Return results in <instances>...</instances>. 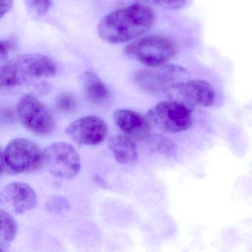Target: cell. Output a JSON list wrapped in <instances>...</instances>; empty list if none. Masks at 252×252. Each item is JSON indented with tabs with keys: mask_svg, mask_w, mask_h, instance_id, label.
Instances as JSON below:
<instances>
[{
	"mask_svg": "<svg viewBox=\"0 0 252 252\" xmlns=\"http://www.w3.org/2000/svg\"><path fill=\"white\" fill-rule=\"evenodd\" d=\"M150 146L153 150L163 153V154L171 155L175 153L176 146L175 143L160 135H153L149 138Z\"/></svg>",
	"mask_w": 252,
	"mask_h": 252,
	"instance_id": "cell-16",
	"label": "cell"
},
{
	"mask_svg": "<svg viewBox=\"0 0 252 252\" xmlns=\"http://www.w3.org/2000/svg\"><path fill=\"white\" fill-rule=\"evenodd\" d=\"M48 211L52 212H61L68 209V203L66 199L60 196H54L46 204Z\"/></svg>",
	"mask_w": 252,
	"mask_h": 252,
	"instance_id": "cell-19",
	"label": "cell"
},
{
	"mask_svg": "<svg viewBox=\"0 0 252 252\" xmlns=\"http://www.w3.org/2000/svg\"><path fill=\"white\" fill-rule=\"evenodd\" d=\"M57 70V64L49 57L39 54H25L2 66L1 87L15 88L33 79L52 77Z\"/></svg>",
	"mask_w": 252,
	"mask_h": 252,
	"instance_id": "cell-2",
	"label": "cell"
},
{
	"mask_svg": "<svg viewBox=\"0 0 252 252\" xmlns=\"http://www.w3.org/2000/svg\"><path fill=\"white\" fill-rule=\"evenodd\" d=\"M189 76L188 71L181 66L165 64L138 70L134 76V81L149 94H166L175 85L187 82Z\"/></svg>",
	"mask_w": 252,
	"mask_h": 252,
	"instance_id": "cell-5",
	"label": "cell"
},
{
	"mask_svg": "<svg viewBox=\"0 0 252 252\" xmlns=\"http://www.w3.org/2000/svg\"><path fill=\"white\" fill-rule=\"evenodd\" d=\"M0 245L1 250L8 247L14 240L17 233V224L12 215L4 210H0Z\"/></svg>",
	"mask_w": 252,
	"mask_h": 252,
	"instance_id": "cell-15",
	"label": "cell"
},
{
	"mask_svg": "<svg viewBox=\"0 0 252 252\" xmlns=\"http://www.w3.org/2000/svg\"><path fill=\"white\" fill-rule=\"evenodd\" d=\"M155 22L156 14L150 7L136 3L103 17L98 24V33L109 43H123L148 32Z\"/></svg>",
	"mask_w": 252,
	"mask_h": 252,
	"instance_id": "cell-1",
	"label": "cell"
},
{
	"mask_svg": "<svg viewBox=\"0 0 252 252\" xmlns=\"http://www.w3.org/2000/svg\"><path fill=\"white\" fill-rule=\"evenodd\" d=\"M85 93L88 101L94 105H103L109 99V91L101 79L92 72L85 73Z\"/></svg>",
	"mask_w": 252,
	"mask_h": 252,
	"instance_id": "cell-14",
	"label": "cell"
},
{
	"mask_svg": "<svg viewBox=\"0 0 252 252\" xmlns=\"http://www.w3.org/2000/svg\"><path fill=\"white\" fill-rule=\"evenodd\" d=\"M0 198L7 209L19 215L32 210L37 203L36 191L30 185L23 182L11 183L5 186Z\"/></svg>",
	"mask_w": 252,
	"mask_h": 252,
	"instance_id": "cell-11",
	"label": "cell"
},
{
	"mask_svg": "<svg viewBox=\"0 0 252 252\" xmlns=\"http://www.w3.org/2000/svg\"><path fill=\"white\" fill-rule=\"evenodd\" d=\"M146 117L152 126L166 133H177L187 130L192 124V110L174 101L158 103L147 112Z\"/></svg>",
	"mask_w": 252,
	"mask_h": 252,
	"instance_id": "cell-6",
	"label": "cell"
},
{
	"mask_svg": "<svg viewBox=\"0 0 252 252\" xmlns=\"http://www.w3.org/2000/svg\"><path fill=\"white\" fill-rule=\"evenodd\" d=\"M43 165L54 176L71 179L80 171L81 159L77 152L70 144L55 143L44 150Z\"/></svg>",
	"mask_w": 252,
	"mask_h": 252,
	"instance_id": "cell-8",
	"label": "cell"
},
{
	"mask_svg": "<svg viewBox=\"0 0 252 252\" xmlns=\"http://www.w3.org/2000/svg\"><path fill=\"white\" fill-rule=\"evenodd\" d=\"M1 252H5L3 250H1Z\"/></svg>",
	"mask_w": 252,
	"mask_h": 252,
	"instance_id": "cell-23",
	"label": "cell"
},
{
	"mask_svg": "<svg viewBox=\"0 0 252 252\" xmlns=\"http://www.w3.org/2000/svg\"><path fill=\"white\" fill-rule=\"evenodd\" d=\"M15 47L16 45L14 41L8 40V39L1 41V45H0L1 58L3 59V57L6 56L10 51H12Z\"/></svg>",
	"mask_w": 252,
	"mask_h": 252,
	"instance_id": "cell-21",
	"label": "cell"
},
{
	"mask_svg": "<svg viewBox=\"0 0 252 252\" xmlns=\"http://www.w3.org/2000/svg\"><path fill=\"white\" fill-rule=\"evenodd\" d=\"M55 104L60 111L66 114H71L74 113L77 108L76 98L68 93L60 94L56 98Z\"/></svg>",
	"mask_w": 252,
	"mask_h": 252,
	"instance_id": "cell-17",
	"label": "cell"
},
{
	"mask_svg": "<svg viewBox=\"0 0 252 252\" xmlns=\"http://www.w3.org/2000/svg\"><path fill=\"white\" fill-rule=\"evenodd\" d=\"M152 3L166 9H179L187 3L184 0H166V1H154Z\"/></svg>",
	"mask_w": 252,
	"mask_h": 252,
	"instance_id": "cell-20",
	"label": "cell"
},
{
	"mask_svg": "<svg viewBox=\"0 0 252 252\" xmlns=\"http://www.w3.org/2000/svg\"><path fill=\"white\" fill-rule=\"evenodd\" d=\"M13 6L12 1H9V0H2L1 1V15L0 17L2 18L5 14H6L8 11H11V8Z\"/></svg>",
	"mask_w": 252,
	"mask_h": 252,
	"instance_id": "cell-22",
	"label": "cell"
},
{
	"mask_svg": "<svg viewBox=\"0 0 252 252\" xmlns=\"http://www.w3.org/2000/svg\"><path fill=\"white\" fill-rule=\"evenodd\" d=\"M43 165V151L33 141L15 138L1 155V175L32 173Z\"/></svg>",
	"mask_w": 252,
	"mask_h": 252,
	"instance_id": "cell-3",
	"label": "cell"
},
{
	"mask_svg": "<svg viewBox=\"0 0 252 252\" xmlns=\"http://www.w3.org/2000/svg\"><path fill=\"white\" fill-rule=\"evenodd\" d=\"M17 110L23 126L36 135H49L55 129L52 113L33 95H23L19 101Z\"/></svg>",
	"mask_w": 252,
	"mask_h": 252,
	"instance_id": "cell-7",
	"label": "cell"
},
{
	"mask_svg": "<svg viewBox=\"0 0 252 252\" xmlns=\"http://www.w3.org/2000/svg\"><path fill=\"white\" fill-rule=\"evenodd\" d=\"M178 47L173 40L163 35L144 36L126 46L125 54L149 67L167 64L176 56Z\"/></svg>",
	"mask_w": 252,
	"mask_h": 252,
	"instance_id": "cell-4",
	"label": "cell"
},
{
	"mask_svg": "<svg viewBox=\"0 0 252 252\" xmlns=\"http://www.w3.org/2000/svg\"><path fill=\"white\" fill-rule=\"evenodd\" d=\"M166 95L170 101H177L191 109L194 107H211L215 93L209 82L203 80L187 81L169 90Z\"/></svg>",
	"mask_w": 252,
	"mask_h": 252,
	"instance_id": "cell-9",
	"label": "cell"
},
{
	"mask_svg": "<svg viewBox=\"0 0 252 252\" xmlns=\"http://www.w3.org/2000/svg\"><path fill=\"white\" fill-rule=\"evenodd\" d=\"M118 127L133 140L144 141L151 136L152 125L147 117L126 109L117 110L113 115Z\"/></svg>",
	"mask_w": 252,
	"mask_h": 252,
	"instance_id": "cell-12",
	"label": "cell"
},
{
	"mask_svg": "<svg viewBox=\"0 0 252 252\" xmlns=\"http://www.w3.org/2000/svg\"><path fill=\"white\" fill-rule=\"evenodd\" d=\"M109 147L119 163L127 164L135 161L138 150L135 141L126 135H115L109 139Z\"/></svg>",
	"mask_w": 252,
	"mask_h": 252,
	"instance_id": "cell-13",
	"label": "cell"
},
{
	"mask_svg": "<svg viewBox=\"0 0 252 252\" xmlns=\"http://www.w3.org/2000/svg\"><path fill=\"white\" fill-rule=\"evenodd\" d=\"M108 132L107 124L101 118L88 116L70 124L66 133L73 141L83 145H96L105 139Z\"/></svg>",
	"mask_w": 252,
	"mask_h": 252,
	"instance_id": "cell-10",
	"label": "cell"
},
{
	"mask_svg": "<svg viewBox=\"0 0 252 252\" xmlns=\"http://www.w3.org/2000/svg\"><path fill=\"white\" fill-rule=\"evenodd\" d=\"M29 11L36 17H42L45 15L51 7L49 1H27L26 2Z\"/></svg>",
	"mask_w": 252,
	"mask_h": 252,
	"instance_id": "cell-18",
	"label": "cell"
}]
</instances>
